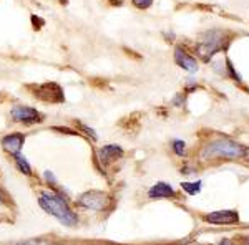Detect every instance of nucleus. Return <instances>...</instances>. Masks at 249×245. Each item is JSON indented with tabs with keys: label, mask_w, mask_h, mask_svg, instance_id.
<instances>
[{
	"label": "nucleus",
	"mask_w": 249,
	"mask_h": 245,
	"mask_svg": "<svg viewBox=\"0 0 249 245\" xmlns=\"http://www.w3.org/2000/svg\"><path fill=\"white\" fill-rule=\"evenodd\" d=\"M12 118L18 123H25V124H34L37 123L42 116L35 108H30V106H15L12 110Z\"/></svg>",
	"instance_id": "nucleus-7"
},
{
	"label": "nucleus",
	"mask_w": 249,
	"mask_h": 245,
	"mask_svg": "<svg viewBox=\"0 0 249 245\" xmlns=\"http://www.w3.org/2000/svg\"><path fill=\"white\" fill-rule=\"evenodd\" d=\"M17 245H55V244L47 242V240H27V242H20Z\"/></svg>",
	"instance_id": "nucleus-16"
},
{
	"label": "nucleus",
	"mask_w": 249,
	"mask_h": 245,
	"mask_svg": "<svg viewBox=\"0 0 249 245\" xmlns=\"http://www.w3.org/2000/svg\"><path fill=\"white\" fill-rule=\"evenodd\" d=\"M248 154V149L241 144L231 141L228 138H219L208 143L201 151L203 161H214V159H239Z\"/></svg>",
	"instance_id": "nucleus-2"
},
{
	"label": "nucleus",
	"mask_w": 249,
	"mask_h": 245,
	"mask_svg": "<svg viewBox=\"0 0 249 245\" xmlns=\"http://www.w3.org/2000/svg\"><path fill=\"white\" fill-rule=\"evenodd\" d=\"M38 204L47 214L53 215L55 219H58L63 226L73 227L78 224V217L70 206L67 204V200L62 196L55 194V192H42L38 197Z\"/></svg>",
	"instance_id": "nucleus-1"
},
{
	"label": "nucleus",
	"mask_w": 249,
	"mask_h": 245,
	"mask_svg": "<svg viewBox=\"0 0 249 245\" xmlns=\"http://www.w3.org/2000/svg\"><path fill=\"white\" fill-rule=\"evenodd\" d=\"M131 2H133V5L138 7V9H148V7H151L153 0H131Z\"/></svg>",
	"instance_id": "nucleus-15"
},
{
	"label": "nucleus",
	"mask_w": 249,
	"mask_h": 245,
	"mask_svg": "<svg viewBox=\"0 0 249 245\" xmlns=\"http://www.w3.org/2000/svg\"><path fill=\"white\" fill-rule=\"evenodd\" d=\"M175 62H176V65L181 66L183 70L190 71V73L198 71V62H196L186 50H183L181 47H178L175 50Z\"/></svg>",
	"instance_id": "nucleus-8"
},
{
	"label": "nucleus",
	"mask_w": 249,
	"mask_h": 245,
	"mask_svg": "<svg viewBox=\"0 0 249 245\" xmlns=\"http://www.w3.org/2000/svg\"><path fill=\"white\" fill-rule=\"evenodd\" d=\"M35 95L40 99H47V101H63V91L57 83H45V85L35 88Z\"/></svg>",
	"instance_id": "nucleus-6"
},
{
	"label": "nucleus",
	"mask_w": 249,
	"mask_h": 245,
	"mask_svg": "<svg viewBox=\"0 0 249 245\" xmlns=\"http://www.w3.org/2000/svg\"><path fill=\"white\" fill-rule=\"evenodd\" d=\"M96 154H98V159L102 164H111L113 161L122 158L123 149L120 146H116V144H107V146L100 147Z\"/></svg>",
	"instance_id": "nucleus-9"
},
{
	"label": "nucleus",
	"mask_w": 249,
	"mask_h": 245,
	"mask_svg": "<svg viewBox=\"0 0 249 245\" xmlns=\"http://www.w3.org/2000/svg\"><path fill=\"white\" fill-rule=\"evenodd\" d=\"M206 222L216 224V226H231L239 222V215L236 211H216L203 217Z\"/></svg>",
	"instance_id": "nucleus-5"
},
{
	"label": "nucleus",
	"mask_w": 249,
	"mask_h": 245,
	"mask_svg": "<svg viewBox=\"0 0 249 245\" xmlns=\"http://www.w3.org/2000/svg\"><path fill=\"white\" fill-rule=\"evenodd\" d=\"M219 245H232V242H231V240H221Z\"/></svg>",
	"instance_id": "nucleus-19"
},
{
	"label": "nucleus",
	"mask_w": 249,
	"mask_h": 245,
	"mask_svg": "<svg viewBox=\"0 0 249 245\" xmlns=\"http://www.w3.org/2000/svg\"><path fill=\"white\" fill-rule=\"evenodd\" d=\"M173 151H175L176 156H184L186 154V144L181 139H175L173 141Z\"/></svg>",
	"instance_id": "nucleus-14"
},
{
	"label": "nucleus",
	"mask_w": 249,
	"mask_h": 245,
	"mask_svg": "<svg viewBox=\"0 0 249 245\" xmlns=\"http://www.w3.org/2000/svg\"><path fill=\"white\" fill-rule=\"evenodd\" d=\"M15 161H17V167L23 172V174H27V176L32 174V167H30V164H29V161L23 158L20 152H18V154H15Z\"/></svg>",
	"instance_id": "nucleus-13"
},
{
	"label": "nucleus",
	"mask_w": 249,
	"mask_h": 245,
	"mask_svg": "<svg viewBox=\"0 0 249 245\" xmlns=\"http://www.w3.org/2000/svg\"><path fill=\"white\" fill-rule=\"evenodd\" d=\"M23 141H25V136L20 134V132H14V134H7L5 138L2 139V147L10 154H18L20 149L23 146Z\"/></svg>",
	"instance_id": "nucleus-10"
},
{
	"label": "nucleus",
	"mask_w": 249,
	"mask_h": 245,
	"mask_svg": "<svg viewBox=\"0 0 249 245\" xmlns=\"http://www.w3.org/2000/svg\"><path fill=\"white\" fill-rule=\"evenodd\" d=\"M223 42L224 38L221 32H208L204 35V38L198 43V47H196V53L203 60H210L213 55L218 53L223 48Z\"/></svg>",
	"instance_id": "nucleus-4"
},
{
	"label": "nucleus",
	"mask_w": 249,
	"mask_h": 245,
	"mask_svg": "<svg viewBox=\"0 0 249 245\" xmlns=\"http://www.w3.org/2000/svg\"><path fill=\"white\" fill-rule=\"evenodd\" d=\"M201 187H203L201 180H198V182H181V189L190 196L199 194V192H201Z\"/></svg>",
	"instance_id": "nucleus-12"
},
{
	"label": "nucleus",
	"mask_w": 249,
	"mask_h": 245,
	"mask_svg": "<svg viewBox=\"0 0 249 245\" xmlns=\"http://www.w3.org/2000/svg\"><path fill=\"white\" fill-rule=\"evenodd\" d=\"M80 126H82V130H83V131H85V132H88V134L91 136V139H96V132H95L93 130H90V128H88V126H85V124H82V123H80Z\"/></svg>",
	"instance_id": "nucleus-17"
},
{
	"label": "nucleus",
	"mask_w": 249,
	"mask_h": 245,
	"mask_svg": "<svg viewBox=\"0 0 249 245\" xmlns=\"http://www.w3.org/2000/svg\"><path fill=\"white\" fill-rule=\"evenodd\" d=\"M45 179H47L50 184H53V186L57 184V180H55V178H53V174H52V172H45Z\"/></svg>",
	"instance_id": "nucleus-18"
},
{
	"label": "nucleus",
	"mask_w": 249,
	"mask_h": 245,
	"mask_svg": "<svg viewBox=\"0 0 249 245\" xmlns=\"http://www.w3.org/2000/svg\"><path fill=\"white\" fill-rule=\"evenodd\" d=\"M78 206L90 209V211L102 212V211H107V209L111 206V199L107 192L88 191V192H83L78 197Z\"/></svg>",
	"instance_id": "nucleus-3"
},
{
	"label": "nucleus",
	"mask_w": 249,
	"mask_h": 245,
	"mask_svg": "<svg viewBox=\"0 0 249 245\" xmlns=\"http://www.w3.org/2000/svg\"><path fill=\"white\" fill-rule=\"evenodd\" d=\"M248 154H249V149H248Z\"/></svg>",
	"instance_id": "nucleus-20"
},
{
	"label": "nucleus",
	"mask_w": 249,
	"mask_h": 245,
	"mask_svg": "<svg viewBox=\"0 0 249 245\" xmlns=\"http://www.w3.org/2000/svg\"><path fill=\"white\" fill-rule=\"evenodd\" d=\"M148 196L151 199H170V197H176V191L166 182H156L148 191Z\"/></svg>",
	"instance_id": "nucleus-11"
}]
</instances>
